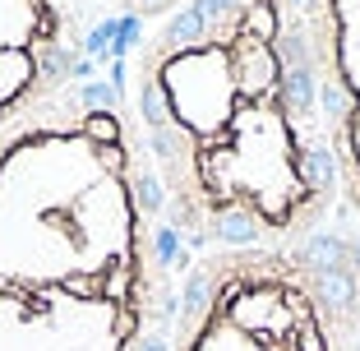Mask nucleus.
I'll use <instances>...</instances> for the list:
<instances>
[{
  "label": "nucleus",
  "mask_w": 360,
  "mask_h": 351,
  "mask_svg": "<svg viewBox=\"0 0 360 351\" xmlns=\"http://www.w3.org/2000/svg\"><path fill=\"white\" fill-rule=\"evenodd\" d=\"M338 222L300 245L190 255L171 351H360V226Z\"/></svg>",
  "instance_id": "7ed1b4c3"
},
{
  "label": "nucleus",
  "mask_w": 360,
  "mask_h": 351,
  "mask_svg": "<svg viewBox=\"0 0 360 351\" xmlns=\"http://www.w3.org/2000/svg\"><path fill=\"white\" fill-rule=\"evenodd\" d=\"M185 264L120 84L0 134V351H171Z\"/></svg>",
  "instance_id": "f03ea898"
},
{
  "label": "nucleus",
  "mask_w": 360,
  "mask_h": 351,
  "mask_svg": "<svg viewBox=\"0 0 360 351\" xmlns=\"http://www.w3.org/2000/svg\"><path fill=\"white\" fill-rule=\"evenodd\" d=\"M93 19H134V23H158L167 14L185 10L190 0H79Z\"/></svg>",
  "instance_id": "423d86ee"
},
{
  "label": "nucleus",
  "mask_w": 360,
  "mask_h": 351,
  "mask_svg": "<svg viewBox=\"0 0 360 351\" xmlns=\"http://www.w3.org/2000/svg\"><path fill=\"white\" fill-rule=\"evenodd\" d=\"M120 97L185 255L300 245L342 217L300 0H190L129 46Z\"/></svg>",
  "instance_id": "f257e3e1"
},
{
  "label": "nucleus",
  "mask_w": 360,
  "mask_h": 351,
  "mask_svg": "<svg viewBox=\"0 0 360 351\" xmlns=\"http://www.w3.org/2000/svg\"><path fill=\"white\" fill-rule=\"evenodd\" d=\"M93 75V14L79 0H0V134Z\"/></svg>",
  "instance_id": "20e7f679"
},
{
  "label": "nucleus",
  "mask_w": 360,
  "mask_h": 351,
  "mask_svg": "<svg viewBox=\"0 0 360 351\" xmlns=\"http://www.w3.org/2000/svg\"><path fill=\"white\" fill-rule=\"evenodd\" d=\"M300 14L338 148L342 217L360 226V0H300Z\"/></svg>",
  "instance_id": "39448f33"
}]
</instances>
